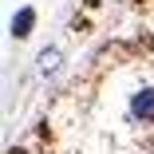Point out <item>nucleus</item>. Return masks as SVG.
Wrapping results in <instances>:
<instances>
[{
	"label": "nucleus",
	"instance_id": "1",
	"mask_svg": "<svg viewBox=\"0 0 154 154\" xmlns=\"http://www.w3.org/2000/svg\"><path fill=\"white\" fill-rule=\"evenodd\" d=\"M131 111H134V119H142V122H154V87L138 91V95H134V103H131Z\"/></svg>",
	"mask_w": 154,
	"mask_h": 154
},
{
	"label": "nucleus",
	"instance_id": "2",
	"mask_svg": "<svg viewBox=\"0 0 154 154\" xmlns=\"http://www.w3.org/2000/svg\"><path fill=\"white\" fill-rule=\"evenodd\" d=\"M32 20H36V16H32V8H24V12H20V16L12 20V32H16V36H28V28H32Z\"/></svg>",
	"mask_w": 154,
	"mask_h": 154
},
{
	"label": "nucleus",
	"instance_id": "3",
	"mask_svg": "<svg viewBox=\"0 0 154 154\" xmlns=\"http://www.w3.org/2000/svg\"><path fill=\"white\" fill-rule=\"evenodd\" d=\"M55 59H59V51H44V55H40V63H44V71H55Z\"/></svg>",
	"mask_w": 154,
	"mask_h": 154
}]
</instances>
